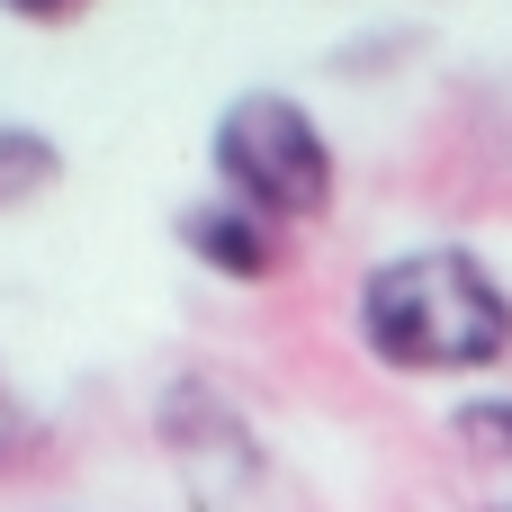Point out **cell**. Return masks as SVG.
Here are the masks:
<instances>
[{"instance_id":"1","label":"cell","mask_w":512,"mask_h":512,"mask_svg":"<svg viewBox=\"0 0 512 512\" xmlns=\"http://www.w3.org/2000/svg\"><path fill=\"white\" fill-rule=\"evenodd\" d=\"M360 351L396 378H477L512 351V297L468 243L387 252L360 279Z\"/></svg>"},{"instance_id":"2","label":"cell","mask_w":512,"mask_h":512,"mask_svg":"<svg viewBox=\"0 0 512 512\" xmlns=\"http://www.w3.org/2000/svg\"><path fill=\"white\" fill-rule=\"evenodd\" d=\"M207 162H216V198L270 216V225H306L333 207V144L324 126L288 99V90H243L225 99L216 135H207Z\"/></svg>"},{"instance_id":"3","label":"cell","mask_w":512,"mask_h":512,"mask_svg":"<svg viewBox=\"0 0 512 512\" xmlns=\"http://www.w3.org/2000/svg\"><path fill=\"white\" fill-rule=\"evenodd\" d=\"M171 234H180V252H189L198 270H216V279H234V288H261V279L288 270L279 225L252 216V207H234V198H198V207H180Z\"/></svg>"},{"instance_id":"4","label":"cell","mask_w":512,"mask_h":512,"mask_svg":"<svg viewBox=\"0 0 512 512\" xmlns=\"http://www.w3.org/2000/svg\"><path fill=\"white\" fill-rule=\"evenodd\" d=\"M63 180V144L36 126H0V207H27Z\"/></svg>"},{"instance_id":"5","label":"cell","mask_w":512,"mask_h":512,"mask_svg":"<svg viewBox=\"0 0 512 512\" xmlns=\"http://www.w3.org/2000/svg\"><path fill=\"white\" fill-rule=\"evenodd\" d=\"M450 441L477 468H512V396H459L450 405Z\"/></svg>"},{"instance_id":"6","label":"cell","mask_w":512,"mask_h":512,"mask_svg":"<svg viewBox=\"0 0 512 512\" xmlns=\"http://www.w3.org/2000/svg\"><path fill=\"white\" fill-rule=\"evenodd\" d=\"M9 18H27V27H63V18H81L90 0H0Z\"/></svg>"},{"instance_id":"7","label":"cell","mask_w":512,"mask_h":512,"mask_svg":"<svg viewBox=\"0 0 512 512\" xmlns=\"http://www.w3.org/2000/svg\"><path fill=\"white\" fill-rule=\"evenodd\" d=\"M9 432H18V405H9V387H0V450H9Z\"/></svg>"},{"instance_id":"8","label":"cell","mask_w":512,"mask_h":512,"mask_svg":"<svg viewBox=\"0 0 512 512\" xmlns=\"http://www.w3.org/2000/svg\"><path fill=\"white\" fill-rule=\"evenodd\" d=\"M486 512H512V495H504V504H486Z\"/></svg>"}]
</instances>
